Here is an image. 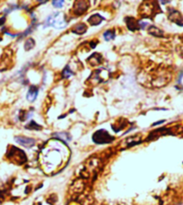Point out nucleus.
Instances as JSON below:
<instances>
[{
  "instance_id": "f257e3e1",
  "label": "nucleus",
  "mask_w": 183,
  "mask_h": 205,
  "mask_svg": "<svg viewBox=\"0 0 183 205\" xmlns=\"http://www.w3.org/2000/svg\"><path fill=\"white\" fill-rule=\"evenodd\" d=\"M69 156V151L66 144L59 140L48 142L40 155L41 164L45 172L51 174L64 167Z\"/></svg>"
},
{
  "instance_id": "f03ea898",
  "label": "nucleus",
  "mask_w": 183,
  "mask_h": 205,
  "mask_svg": "<svg viewBox=\"0 0 183 205\" xmlns=\"http://www.w3.org/2000/svg\"><path fill=\"white\" fill-rule=\"evenodd\" d=\"M66 25L65 15L62 13H55L49 15L46 20V26H52L57 29L64 28Z\"/></svg>"
},
{
  "instance_id": "7ed1b4c3",
  "label": "nucleus",
  "mask_w": 183,
  "mask_h": 205,
  "mask_svg": "<svg viewBox=\"0 0 183 205\" xmlns=\"http://www.w3.org/2000/svg\"><path fill=\"white\" fill-rule=\"evenodd\" d=\"M114 140L112 136L109 134V133L103 129H101L97 131L94 135H93V141L96 143H109Z\"/></svg>"
},
{
  "instance_id": "20e7f679",
  "label": "nucleus",
  "mask_w": 183,
  "mask_h": 205,
  "mask_svg": "<svg viewBox=\"0 0 183 205\" xmlns=\"http://www.w3.org/2000/svg\"><path fill=\"white\" fill-rule=\"evenodd\" d=\"M8 157L12 158L14 161H20V163H23L26 160L24 153L15 147H12V150H9Z\"/></svg>"
},
{
  "instance_id": "39448f33",
  "label": "nucleus",
  "mask_w": 183,
  "mask_h": 205,
  "mask_svg": "<svg viewBox=\"0 0 183 205\" xmlns=\"http://www.w3.org/2000/svg\"><path fill=\"white\" fill-rule=\"evenodd\" d=\"M14 140L16 141V143H18L19 144H21V145H23V146H24L26 148H31L35 143L33 139L27 138V137H24V136H16V137L14 138Z\"/></svg>"
},
{
  "instance_id": "423d86ee",
  "label": "nucleus",
  "mask_w": 183,
  "mask_h": 205,
  "mask_svg": "<svg viewBox=\"0 0 183 205\" xmlns=\"http://www.w3.org/2000/svg\"><path fill=\"white\" fill-rule=\"evenodd\" d=\"M103 19L104 18L102 15H100L99 13H95L90 17V18L88 19V22L92 25H98L99 23H101L103 21Z\"/></svg>"
},
{
  "instance_id": "0eeeda50",
  "label": "nucleus",
  "mask_w": 183,
  "mask_h": 205,
  "mask_svg": "<svg viewBox=\"0 0 183 205\" xmlns=\"http://www.w3.org/2000/svg\"><path fill=\"white\" fill-rule=\"evenodd\" d=\"M38 96V89L36 87H33L31 86L29 91H28V93L26 95V98L29 101H34L36 99V98H37Z\"/></svg>"
},
{
  "instance_id": "6e6552de",
  "label": "nucleus",
  "mask_w": 183,
  "mask_h": 205,
  "mask_svg": "<svg viewBox=\"0 0 183 205\" xmlns=\"http://www.w3.org/2000/svg\"><path fill=\"white\" fill-rule=\"evenodd\" d=\"M86 30H87V27L84 23H79L74 27L72 31L76 34H78V35H81V34H84L86 31Z\"/></svg>"
},
{
  "instance_id": "1a4fd4ad",
  "label": "nucleus",
  "mask_w": 183,
  "mask_h": 205,
  "mask_svg": "<svg viewBox=\"0 0 183 205\" xmlns=\"http://www.w3.org/2000/svg\"><path fill=\"white\" fill-rule=\"evenodd\" d=\"M148 32L154 36H162V31L161 30H159L158 28L154 27V26H152L148 29Z\"/></svg>"
},
{
  "instance_id": "9d476101",
  "label": "nucleus",
  "mask_w": 183,
  "mask_h": 205,
  "mask_svg": "<svg viewBox=\"0 0 183 205\" xmlns=\"http://www.w3.org/2000/svg\"><path fill=\"white\" fill-rule=\"evenodd\" d=\"M103 37H104V39H105L107 41H109V40H111L114 39V37H115V35H114V31H107L106 32H104Z\"/></svg>"
},
{
  "instance_id": "9b49d317",
  "label": "nucleus",
  "mask_w": 183,
  "mask_h": 205,
  "mask_svg": "<svg viewBox=\"0 0 183 205\" xmlns=\"http://www.w3.org/2000/svg\"><path fill=\"white\" fill-rule=\"evenodd\" d=\"M34 46V41L31 39H29L27 40V42L25 43V49L26 50H30L32 48V47Z\"/></svg>"
},
{
  "instance_id": "f8f14e48",
  "label": "nucleus",
  "mask_w": 183,
  "mask_h": 205,
  "mask_svg": "<svg viewBox=\"0 0 183 205\" xmlns=\"http://www.w3.org/2000/svg\"><path fill=\"white\" fill-rule=\"evenodd\" d=\"M63 75L66 77V78H68V77H70L71 75H73V73L69 70V68H68V66H66L65 69H64V71H63Z\"/></svg>"
},
{
  "instance_id": "ddd939ff",
  "label": "nucleus",
  "mask_w": 183,
  "mask_h": 205,
  "mask_svg": "<svg viewBox=\"0 0 183 205\" xmlns=\"http://www.w3.org/2000/svg\"><path fill=\"white\" fill-rule=\"evenodd\" d=\"M52 4H53V6H54L55 7L60 8V7H62V6H63L64 2H63V1H53V2H52Z\"/></svg>"
},
{
  "instance_id": "4468645a",
  "label": "nucleus",
  "mask_w": 183,
  "mask_h": 205,
  "mask_svg": "<svg viewBox=\"0 0 183 205\" xmlns=\"http://www.w3.org/2000/svg\"><path fill=\"white\" fill-rule=\"evenodd\" d=\"M4 20H5L4 18H3V19H0V25L4 23Z\"/></svg>"
}]
</instances>
